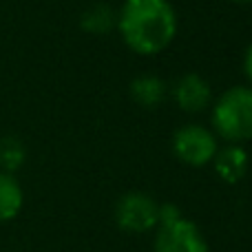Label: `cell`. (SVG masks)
Returning <instances> with one entry per match:
<instances>
[{
    "instance_id": "cell-1",
    "label": "cell",
    "mask_w": 252,
    "mask_h": 252,
    "mask_svg": "<svg viewBox=\"0 0 252 252\" xmlns=\"http://www.w3.org/2000/svg\"><path fill=\"white\" fill-rule=\"evenodd\" d=\"M124 44L139 56H155L173 42L177 16L168 0H124L118 13Z\"/></svg>"
},
{
    "instance_id": "cell-2",
    "label": "cell",
    "mask_w": 252,
    "mask_h": 252,
    "mask_svg": "<svg viewBox=\"0 0 252 252\" xmlns=\"http://www.w3.org/2000/svg\"><path fill=\"white\" fill-rule=\"evenodd\" d=\"M215 133L228 144L252 139V87H232L213 106Z\"/></svg>"
},
{
    "instance_id": "cell-3",
    "label": "cell",
    "mask_w": 252,
    "mask_h": 252,
    "mask_svg": "<svg viewBox=\"0 0 252 252\" xmlns=\"http://www.w3.org/2000/svg\"><path fill=\"white\" fill-rule=\"evenodd\" d=\"M155 252H208L201 230L173 204L159 206Z\"/></svg>"
},
{
    "instance_id": "cell-4",
    "label": "cell",
    "mask_w": 252,
    "mask_h": 252,
    "mask_svg": "<svg viewBox=\"0 0 252 252\" xmlns=\"http://www.w3.org/2000/svg\"><path fill=\"white\" fill-rule=\"evenodd\" d=\"M173 151L179 161L199 168V166H206L213 161L219 146L215 133H210L208 128H204L199 124H186L182 128H177V133L173 135Z\"/></svg>"
},
{
    "instance_id": "cell-5",
    "label": "cell",
    "mask_w": 252,
    "mask_h": 252,
    "mask_svg": "<svg viewBox=\"0 0 252 252\" xmlns=\"http://www.w3.org/2000/svg\"><path fill=\"white\" fill-rule=\"evenodd\" d=\"M159 206L153 197L144 192H126L115 206V221L126 232L142 235L157 226Z\"/></svg>"
},
{
    "instance_id": "cell-6",
    "label": "cell",
    "mask_w": 252,
    "mask_h": 252,
    "mask_svg": "<svg viewBox=\"0 0 252 252\" xmlns=\"http://www.w3.org/2000/svg\"><path fill=\"white\" fill-rule=\"evenodd\" d=\"M175 102L186 113H199L210 104V87L201 75L188 73L177 80L173 89Z\"/></svg>"
},
{
    "instance_id": "cell-7",
    "label": "cell",
    "mask_w": 252,
    "mask_h": 252,
    "mask_svg": "<svg viewBox=\"0 0 252 252\" xmlns=\"http://www.w3.org/2000/svg\"><path fill=\"white\" fill-rule=\"evenodd\" d=\"M215 173L223 179L226 184H237L248 170V153L239 144H228L219 148L213 157Z\"/></svg>"
},
{
    "instance_id": "cell-8",
    "label": "cell",
    "mask_w": 252,
    "mask_h": 252,
    "mask_svg": "<svg viewBox=\"0 0 252 252\" xmlns=\"http://www.w3.org/2000/svg\"><path fill=\"white\" fill-rule=\"evenodd\" d=\"M25 204V192L18 179L0 170V223L16 219Z\"/></svg>"
},
{
    "instance_id": "cell-9",
    "label": "cell",
    "mask_w": 252,
    "mask_h": 252,
    "mask_svg": "<svg viewBox=\"0 0 252 252\" xmlns=\"http://www.w3.org/2000/svg\"><path fill=\"white\" fill-rule=\"evenodd\" d=\"M130 97L144 109H157L166 97V82L157 75H142L130 82Z\"/></svg>"
},
{
    "instance_id": "cell-10",
    "label": "cell",
    "mask_w": 252,
    "mask_h": 252,
    "mask_svg": "<svg viewBox=\"0 0 252 252\" xmlns=\"http://www.w3.org/2000/svg\"><path fill=\"white\" fill-rule=\"evenodd\" d=\"M113 25H118V13L106 4H93L87 13L82 16V27L89 33H109L113 29Z\"/></svg>"
},
{
    "instance_id": "cell-11",
    "label": "cell",
    "mask_w": 252,
    "mask_h": 252,
    "mask_svg": "<svg viewBox=\"0 0 252 252\" xmlns=\"http://www.w3.org/2000/svg\"><path fill=\"white\" fill-rule=\"evenodd\" d=\"M27 151L18 137H2L0 139V170L13 175L25 164Z\"/></svg>"
},
{
    "instance_id": "cell-12",
    "label": "cell",
    "mask_w": 252,
    "mask_h": 252,
    "mask_svg": "<svg viewBox=\"0 0 252 252\" xmlns=\"http://www.w3.org/2000/svg\"><path fill=\"white\" fill-rule=\"evenodd\" d=\"M244 71L246 75H248L250 84H252V44L248 47V51H246V58H244Z\"/></svg>"
},
{
    "instance_id": "cell-13",
    "label": "cell",
    "mask_w": 252,
    "mask_h": 252,
    "mask_svg": "<svg viewBox=\"0 0 252 252\" xmlns=\"http://www.w3.org/2000/svg\"><path fill=\"white\" fill-rule=\"evenodd\" d=\"M232 2H239V4H252V0H232Z\"/></svg>"
}]
</instances>
